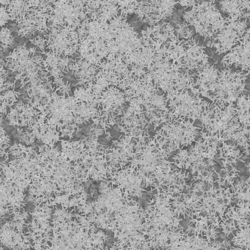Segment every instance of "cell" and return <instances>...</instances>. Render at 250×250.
<instances>
[{
	"instance_id": "8",
	"label": "cell",
	"mask_w": 250,
	"mask_h": 250,
	"mask_svg": "<svg viewBox=\"0 0 250 250\" xmlns=\"http://www.w3.org/2000/svg\"><path fill=\"white\" fill-rule=\"evenodd\" d=\"M250 72L244 73L241 70L231 71L230 67L220 70L213 90L208 99L220 107L236 102L243 92L247 77Z\"/></svg>"
},
{
	"instance_id": "3",
	"label": "cell",
	"mask_w": 250,
	"mask_h": 250,
	"mask_svg": "<svg viewBox=\"0 0 250 250\" xmlns=\"http://www.w3.org/2000/svg\"><path fill=\"white\" fill-rule=\"evenodd\" d=\"M157 193L149 199L144 209V222L142 233L146 236L149 245L154 250L162 249L173 234L184 229L180 218L170 208L168 199L160 188Z\"/></svg>"
},
{
	"instance_id": "4",
	"label": "cell",
	"mask_w": 250,
	"mask_h": 250,
	"mask_svg": "<svg viewBox=\"0 0 250 250\" xmlns=\"http://www.w3.org/2000/svg\"><path fill=\"white\" fill-rule=\"evenodd\" d=\"M100 194L92 202L79 206V216L87 223L97 229H107L114 216L137 202L124 193L109 179L101 181L98 188Z\"/></svg>"
},
{
	"instance_id": "10",
	"label": "cell",
	"mask_w": 250,
	"mask_h": 250,
	"mask_svg": "<svg viewBox=\"0 0 250 250\" xmlns=\"http://www.w3.org/2000/svg\"><path fill=\"white\" fill-rule=\"evenodd\" d=\"M195 121L190 119H182L177 121L165 123L158 131L165 141L167 150L171 153L176 150H181L184 147L191 146L196 142L195 138L202 127L193 125Z\"/></svg>"
},
{
	"instance_id": "31",
	"label": "cell",
	"mask_w": 250,
	"mask_h": 250,
	"mask_svg": "<svg viewBox=\"0 0 250 250\" xmlns=\"http://www.w3.org/2000/svg\"><path fill=\"white\" fill-rule=\"evenodd\" d=\"M7 5H3L1 4L0 8V24L2 27L4 26L6 23L8 22L9 20H11V18L6 11Z\"/></svg>"
},
{
	"instance_id": "11",
	"label": "cell",
	"mask_w": 250,
	"mask_h": 250,
	"mask_svg": "<svg viewBox=\"0 0 250 250\" xmlns=\"http://www.w3.org/2000/svg\"><path fill=\"white\" fill-rule=\"evenodd\" d=\"M185 87L169 101L168 106L171 109L168 117L172 121L186 119L195 121L200 120L202 115L210 103L199 97Z\"/></svg>"
},
{
	"instance_id": "7",
	"label": "cell",
	"mask_w": 250,
	"mask_h": 250,
	"mask_svg": "<svg viewBox=\"0 0 250 250\" xmlns=\"http://www.w3.org/2000/svg\"><path fill=\"white\" fill-rule=\"evenodd\" d=\"M188 26H193L197 34L207 39L213 37L226 25L236 21L223 17L216 6L215 0H197L188 11L183 15Z\"/></svg>"
},
{
	"instance_id": "2",
	"label": "cell",
	"mask_w": 250,
	"mask_h": 250,
	"mask_svg": "<svg viewBox=\"0 0 250 250\" xmlns=\"http://www.w3.org/2000/svg\"><path fill=\"white\" fill-rule=\"evenodd\" d=\"M135 146L133 151L127 160L130 163L129 167L135 169L144 178L146 188L165 186L173 171L168 161L169 153L164 146L162 137L156 132L153 138L146 131L138 138H133Z\"/></svg>"
},
{
	"instance_id": "5",
	"label": "cell",
	"mask_w": 250,
	"mask_h": 250,
	"mask_svg": "<svg viewBox=\"0 0 250 250\" xmlns=\"http://www.w3.org/2000/svg\"><path fill=\"white\" fill-rule=\"evenodd\" d=\"M219 142V140L211 141L206 137H201L194 146L192 145L189 148L179 150L172 157V163L180 169L189 170L192 181H201L208 183V186L213 185L216 164L213 160Z\"/></svg>"
},
{
	"instance_id": "13",
	"label": "cell",
	"mask_w": 250,
	"mask_h": 250,
	"mask_svg": "<svg viewBox=\"0 0 250 250\" xmlns=\"http://www.w3.org/2000/svg\"><path fill=\"white\" fill-rule=\"evenodd\" d=\"M235 105L232 103L220 107L215 104L214 117L210 119L206 126L202 127L208 131V135L213 136L218 133L219 137H222L221 142H225L230 140L233 134L243 128L235 117Z\"/></svg>"
},
{
	"instance_id": "20",
	"label": "cell",
	"mask_w": 250,
	"mask_h": 250,
	"mask_svg": "<svg viewBox=\"0 0 250 250\" xmlns=\"http://www.w3.org/2000/svg\"><path fill=\"white\" fill-rule=\"evenodd\" d=\"M219 151L220 156L218 157V159H221L222 163L221 171L225 175L224 177H221V180L218 183L219 186H223L225 183L227 182L228 185H230L232 192H234L235 190V186L233 185L234 179L239 177V173L241 172L235 167L238 164L237 161L238 159ZM238 161L239 160H238Z\"/></svg>"
},
{
	"instance_id": "1",
	"label": "cell",
	"mask_w": 250,
	"mask_h": 250,
	"mask_svg": "<svg viewBox=\"0 0 250 250\" xmlns=\"http://www.w3.org/2000/svg\"><path fill=\"white\" fill-rule=\"evenodd\" d=\"M53 206L54 212L49 227L51 235L43 238L42 250H93L104 246L110 237L94 226L86 223L78 213L76 207L69 208L58 205Z\"/></svg>"
},
{
	"instance_id": "9",
	"label": "cell",
	"mask_w": 250,
	"mask_h": 250,
	"mask_svg": "<svg viewBox=\"0 0 250 250\" xmlns=\"http://www.w3.org/2000/svg\"><path fill=\"white\" fill-rule=\"evenodd\" d=\"M230 246L227 240L222 242L212 240L207 233L193 226L173 234L162 250H219Z\"/></svg>"
},
{
	"instance_id": "25",
	"label": "cell",
	"mask_w": 250,
	"mask_h": 250,
	"mask_svg": "<svg viewBox=\"0 0 250 250\" xmlns=\"http://www.w3.org/2000/svg\"><path fill=\"white\" fill-rule=\"evenodd\" d=\"M15 85L13 89L9 90L4 94H0V114L6 116L7 115V107H11L18 101L19 95L22 93L15 90Z\"/></svg>"
},
{
	"instance_id": "27",
	"label": "cell",
	"mask_w": 250,
	"mask_h": 250,
	"mask_svg": "<svg viewBox=\"0 0 250 250\" xmlns=\"http://www.w3.org/2000/svg\"><path fill=\"white\" fill-rule=\"evenodd\" d=\"M234 186L235 190L232 198L250 202V176L245 181H240Z\"/></svg>"
},
{
	"instance_id": "34",
	"label": "cell",
	"mask_w": 250,
	"mask_h": 250,
	"mask_svg": "<svg viewBox=\"0 0 250 250\" xmlns=\"http://www.w3.org/2000/svg\"><path fill=\"white\" fill-rule=\"evenodd\" d=\"M93 250H119L114 245H112L110 247L107 246H98L96 247Z\"/></svg>"
},
{
	"instance_id": "35",
	"label": "cell",
	"mask_w": 250,
	"mask_h": 250,
	"mask_svg": "<svg viewBox=\"0 0 250 250\" xmlns=\"http://www.w3.org/2000/svg\"><path fill=\"white\" fill-rule=\"evenodd\" d=\"M41 243L40 241L33 242L32 250H42Z\"/></svg>"
},
{
	"instance_id": "18",
	"label": "cell",
	"mask_w": 250,
	"mask_h": 250,
	"mask_svg": "<svg viewBox=\"0 0 250 250\" xmlns=\"http://www.w3.org/2000/svg\"><path fill=\"white\" fill-rule=\"evenodd\" d=\"M239 43L222 59L221 63L225 68L234 65L240 70L250 72V27L237 40Z\"/></svg>"
},
{
	"instance_id": "28",
	"label": "cell",
	"mask_w": 250,
	"mask_h": 250,
	"mask_svg": "<svg viewBox=\"0 0 250 250\" xmlns=\"http://www.w3.org/2000/svg\"><path fill=\"white\" fill-rule=\"evenodd\" d=\"M0 51L4 52L8 48H11L15 43L14 37L11 34V30L3 27L0 31Z\"/></svg>"
},
{
	"instance_id": "32",
	"label": "cell",
	"mask_w": 250,
	"mask_h": 250,
	"mask_svg": "<svg viewBox=\"0 0 250 250\" xmlns=\"http://www.w3.org/2000/svg\"><path fill=\"white\" fill-rule=\"evenodd\" d=\"M29 41L38 47L41 50H43L45 51V47H46L45 42L46 41L45 38H42L38 35L32 39H29Z\"/></svg>"
},
{
	"instance_id": "23",
	"label": "cell",
	"mask_w": 250,
	"mask_h": 250,
	"mask_svg": "<svg viewBox=\"0 0 250 250\" xmlns=\"http://www.w3.org/2000/svg\"><path fill=\"white\" fill-rule=\"evenodd\" d=\"M235 117L243 128H250V96L242 94L236 101Z\"/></svg>"
},
{
	"instance_id": "29",
	"label": "cell",
	"mask_w": 250,
	"mask_h": 250,
	"mask_svg": "<svg viewBox=\"0 0 250 250\" xmlns=\"http://www.w3.org/2000/svg\"><path fill=\"white\" fill-rule=\"evenodd\" d=\"M2 115L0 114V157L4 156L5 150L9 147L10 139L9 134L2 126Z\"/></svg>"
},
{
	"instance_id": "30",
	"label": "cell",
	"mask_w": 250,
	"mask_h": 250,
	"mask_svg": "<svg viewBox=\"0 0 250 250\" xmlns=\"http://www.w3.org/2000/svg\"><path fill=\"white\" fill-rule=\"evenodd\" d=\"M176 26L179 27L178 29H175L177 34L179 36H181L182 38L188 39L191 37L193 35V30H190L188 24L184 21L182 24H177Z\"/></svg>"
},
{
	"instance_id": "19",
	"label": "cell",
	"mask_w": 250,
	"mask_h": 250,
	"mask_svg": "<svg viewBox=\"0 0 250 250\" xmlns=\"http://www.w3.org/2000/svg\"><path fill=\"white\" fill-rule=\"evenodd\" d=\"M220 74V70L214 67L209 63L205 65L196 73L192 74L197 77L193 87L198 86L199 94L203 97L208 98L212 93L216 82Z\"/></svg>"
},
{
	"instance_id": "21",
	"label": "cell",
	"mask_w": 250,
	"mask_h": 250,
	"mask_svg": "<svg viewBox=\"0 0 250 250\" xmlns=\"http://www.w3.org/2000/svg\"><path fill=\"white\" fill-rule=\"evenodd\" d=\"M85 138L71 142L61 140V154L71 162L82 161L88 154L85 147Z\"/></svg>"
},
{
	"instance_id": "36",
	"label": "cell",
	"mask_w": 250,
	"mask_h": 250,
	"mask_svg": "<svg viewBox=\"0 0 250 250\" xmlns=\"http://www.w3.org/2000/svg\"><path fill=\"white\" fill-rule=\"evenodd\" d=\"M250 139V134H249V140Z\"/></svg>"
},
{
	"instance_id": "15",
	"label": "cell",
	"mask_w": 250,
	"mask_h": 250,
	"mask_svg": "<svg viewBox=\"0 0 250 250\" xmlns=\"http://www.w3.org/2000/svg\"><path fill=\"white\" fill-rule=\"evenodd\" d=\"M108 174V179L112 184L120 188L129 196L142 198L147 191L144 177L128 166L109 172Z\"/></svg>"
},
{
	"instance_id": "12",
	"label": "cell",
	"mask_w": 250,
	"mask_h": 250,
	"mask_svg": "<svg viewBox=\"0 0 250 250\" xmlns=\"http://www.w3.org/2000/svg\"><path fill=\"white\" fill-rule=\"evenodd\" d=\"M30 214L25 211H17L13 214L12 219L6 221L1 225L0 232L1 246L11 250H32L33 244L23 231L30 222H26Z\"/></svg>"
},
{
	"instance_id": "33",
	"label": "cell",
	"mask_w": 250,
	"mask_h": 250,
	"mask_svg": "<svg viewBox=\"0 0 250 250\" xmlns=\"http://www.w3.org/2000/svg\"><path fill=\"white\" fill-rule=\"evenodd\" d=\"M197 0H180L179 1V3L183 7H186L187 8L188 7L193 6L194 5Z\"/></svg>"
},
{
	"instance_id": "17",
	"label": "cell",
	"mask_w": 250,
	"mask_h": 250,
	"mask_svg": "<svg viewBox=\"0 0 250 250\" xmlns=\"http://www.w3.org/2000/svg\"><path fill=\"white\" fill-rule=\"evenodd\" d=\"M34 208L30 215L32 216V221L26 228L27 237L31 240L41 239L51 235L49 229L52 218L53 206H49L47 202L34 206Z\"/></svg>"
},
{
	"instance_id": "6",
	"label": "cell",
	"mask_w": 250,
	"mask_h": 250,
	"mask_svg": "<svg viewBox=\"0 0 250 250\" xmlns=\"http://www.w3.org/2000/svg\"><path fill=\"white\" fill-rule=\"evenodd\" d=\"M144 209L137 202L113 218L107 230L114 233L119 250H150L149 242L142 232Z\"/></svg>"
},
{
	"instance_id": "26",
	"label": "cell",
	"mask_w": 250,
	"mask_h": 250,
	"mask_svg": "<svg viewBox=\"0 0 250 250\" xmlns=\"http://www.w3.org/2000/svg\"><path fill=\"white\" fill-rule=\"evenodd\" d=\"M36 48L37 47H34L27 49L25 42L23 45L19 46L17 48H15L12 52H10L9 55L5 58L23 62L28 60L33 53L37 52Z\"/></svg>"
},
{
	"instance_id": "14",
	"label": "cell",
	"mask_w": 250,
	"mask_h": 250,
	"mask_svg": "<svg viewBox=\"0 0 250 250\" xmlns=\"http://www.w3.org/2000/svg\"><path fill=\"white\" fill-rule=\"evenodd\" d=\"M179 1L174 0H134L131 14L137 15L141 21L149 25L158 23L163 20L172 17L174 6Z\"/></svg>"
},
{
	"instance_id": "16",
	"label": "cell",
	"mask_w": 250,
	"mask_h": 250,
	"mask_svg": "<svg viewBox=\"0 0 250 250\" xmlns=\"http://www.w3.org/2000/svg\"><path fill=\"white\" fill-rule=\"evenodd\" d=\"M247 20L241 19L231 22L220 30L213 38L210 45L216 48L215 53L218 55L230 51L238 44V39L243 35L247 26Z\"/></svg>"
},
{
	"instance_id": "24",
	"label": "cell",
	"mask_w": 250,
	"mask_h": 250,
	"mask_svg": "<svg viewBox=\"0 0 250 250\" xmlns=\"http://www.w3.org/2000/svg\"><path fill=\"white\" fill-rule=\"evenodd\" d=\"M220 10L226 12L228 18L237 21L240 19H250L248 15L242 4V1L239 0H221L219 1Z\"/></svg>"
},
{
	"instance_id": "22",
	"label": "cell",
	"mask_w": 250,
	"mask_h": 250,
	"mask_svg": "<svg viewBox=\"0 0 250 250\" xmlns=\"http://www.w3.org/2000/svg\"><path fill=\"white\" fill-rule=\"evenodd\" d=\"M41 0H9L6 11L11 21L16 20V23L24 20L31 7H38Z\"/></svg>"
}]
</instances>
